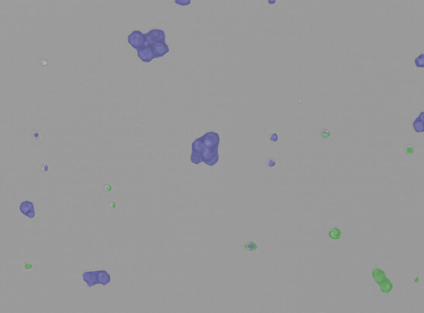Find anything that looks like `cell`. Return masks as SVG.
Returning <instances> with one entry per match:
<instances>
[{"label": "cell", "mask_w": 424, "mask_h": 313, "mask_svg": "<svg viewBox=\"0 0 424 313\" xmlns=\"http://www.w3.org/2000/svg\"><path fill=\"white\" fill-rule=\"evenodd\" d=\"M157 42H166L165 32L161 29H151L145 35V47Z\"/></svg>", "instance_id": "cell-1"}, {"label": "cell", "mask_w": 424, "mask_h": 313, "mask_svg": "<svg viewBox=\"0 0 424 313\" xmlns=\"http://www.w3.org/2000/svg\"><path fill=\"white\" fill-rule=\"evenodd\" d=\"M128 42L136 50L145 47V35L141 31L135 30L128 36Z\"/></svg>", "instance_id": "cell-2"}, {"label": "cell", "mask_w": 424, "mask_h": 313, "mask_svg": "<svg viewBox=\"0 0 424 313\" xmlns=\"http://www.w3.org/2000/svg\"><path fill=\"white\" fill-rule=\"evenodd\" d=\"M201 139H202V142L205 145V147L210 149L218 147L219 142H220L219 135L217 132H213V131L207 132L205 135L201 136Z\"/></svg>", "instance_id": "cell-3"}, {"label": "cell", "mask_w": 424, "mask_h": 313, "mask_svg": "<svg viewBox=\"0 0 424 313\" xmlns=\"http://www.w3.org/2000/svg\"><path fill=\"white\" fill-rule=\"evenodd\" d=\"M137 56L142 61L145 63H150L155 58L151 46H146L137 49Z\"/></svg>", "instance_id": "cell-4"}, {"label": "cell", "mask_w": 424, "mask_h": 313, "mask_svg": "<svg viewBox=\"0 0 424 313\" xmlns=\"http://www.w3.org/2000/svg\"><path fill=\"white\" fill-rule=\"evenodd\" d=\"M153 54L155 56V58H158L163 56H165L166 54L169 52V47L166 42H157L151 45Z\"/></svg>", "instance_id": "cell-5"}, {"label": "cell", "mask_w": 424, "mask_h": 313, "mask_svg": "<svg viewBox=\"0 0 424 313\" xmlns=\"http://www.w3.org/2000/svg\"><path fill=\"white\" fill-rule=\"evenodd\" d=\"M82 278L89 288L93 287L97 283L96 271H87L82 274Z\"/></svg>", "instance_id": "cell-6"}, {"label": "cell", "mask_w": 424, "mask_h": 313, "mask_svg": "<svg viewBox=\"0 0 424 313\" xmlns=\"http://www.w3.org/2000/svg\"><path fill=\"white\" fill-rule=\"evenodd\" d=\"M372 277L375 280V282L378 284V286H381L382 284H384L385 283L389 281V279L386 276L385 273L381 268H376V269L373 270L372 271Z\"/></svg>", "instance_id": "cell-7"}, {"label": "cell", "mask_w": 424, "mask_h": 313, "mask_svg": "<svg viewBox=\"0 0 424 313\" xmlns=\"http://www.w3.org/2000/svg\"><path fill=\"white\" fill-rule=\"evenodd\" d=\"M97 283L103 286L107 285L111 281V276L109 273L106 270H97Z\"/></svg>", "instance_id": "cell-8"}, {"label": "cell", "mask_w": 424, "mask_h": 313, "mask_svg": "<svg viewBox=\"0 0 424 313\" xmlns=\"http://www.w3.org/2000/svg\"><path fill=\"white\" fill-rule=\"evenodd\" d=\"M217 153H218V147H216V148L214 149H210L208 148V147H205V148L203 149L202 152L201 153V160H202V162L206 163L207 161L210 160Z\"/></svg>", "instance_id": "cell-9"}, {"label": "cell", "mask_w": 424, "mask_h": 313, "mask_svg": "<svg viewBox=\"0 0 424 313\" xmlns=\"http://www.w3.org/2000/svg\"><path fill=\"white\" fill-rule=\"evenodd\" d=\"M204 148H205V145H204L203 142H202L201 137L197 138V139H195L194 142H193L192 151L194 153H196V154H200V155H201V153L202 152V151H203V149Z\"/></svg>", "instance_id": "cell-10"}, {"label": "cell", "mask_w": 424, "mask_h": 313, "mask_svg": "<svg viewBox=\"0 0 424 313\" xmlns=\"http://www.w3.org/2000/svg\"><path fill=\"white\" fill-rule=\"evenodd\" d=\"M34 209H35L34 203L32 201H30V200H25V201H23L21 204L19 205V210L25 216H26V214L28 212H30L31 210H34Z\"/></svg>", "instance_id": "cell-11"}, {"label": "cell", "mask_w": 424, "mask_h": 313, "mask_svg": "<svg viewBox=\"0 0 424 313\" xmlns=\"http://www.w3.org/2000/svg\"><path fill=\"white\" fill-rule=\"evenodd\" d=\"M328 237L331 239H333V240H339L341 238V231L339 228L334 227V228H333L332 230L329 231Z\"/></svg>", "instance_id": "cell-12"}, {"label": "cell", "mask_w": 424, "mask_h": 313, "mask_svg": "<svg viewBox=\"0 0 424 313\" xmlns=\"http://www.w3.org/2000/svg\"><path fill=\"white\" fill-rule=\"evenodd\" d=\"M413 128H414V130L417 132V133H422L424 131V122H420L416 118L414 123H413Z\"/></svg>", "instance_id": "cell-13"}, {"label": "cell", "mask_w": 424, "mask_h": 313, "mask_svg": "<svg viewBox=\"0 0 424 313\" xmlns=\"http://www.w3.org/2000/svg\"><path fill=\"white\" fill-rule=\"evenodd\" d=\"M380 287L381 291L383 292V293H385V294H388L390 292L393 290V288H394V285H393V283L390 282V280L388 282H386L384 284H382Z\"/></svg>", "instance_id": "cell-14"}, {"label": "cell", "mask_w": 424, "mask_h": 313, "mask_svg": "<svg viewBox=\"0 0 424 313\" xmlns=\"http://www.w3.org/2000/svg\"><path fill=\"white\" fill-rule=\"evenodd\" d=\"M190 161H191V163L195 164V165H199L201 162H202L201 155L194 152L191 153V155H190Z\"/></svg>", "instance_id": "cell-15"}, {"label": "cell", "mask_w": 424, "mask_h": 313, "mask_svg": "<svg viewBox=\"0 0 424 313\" xmlns=\"http://www.w3.org/2000/svg\"><path fill=\"white\" fill-rule=\"evenodd\" d=\"M244 248L245 250L250 251V252H254V251H256L258 249V244L256 243H254V241H250L248 243L245 244L244 245Z\"/></svg>", "instance_id": "cell-16"}, {"label": "cell", "mask_w": 424, "mask_h": 313, "mask_svg": "<svg viewBox=\"0 0 424 313\" xmlns=\"http://www.w3.org/2000/svg\"><path fill=\"white\" fill-rule=\"evenodd\" d=\"M416 67H419V68H423L424 67V54L423 53H421L420 55L418 56V57L416 58Z\"/></svg>", "instance_id": "cell-17"}, {"label": "cell", "mask_w": 424, "mask_h": 313, "mask_svg": "<svg viewBox=\"0 0 424 313\" xmlns=\"http://www.w3.org/2000/svg\"><path fill=\"white\" fill-rule=\"evenodd\" d=\"M218 160H219V153H217L210 160L207 161L205 164L207 165H209V166H213V165H215L216 164H218Z\"/></svg>", "instance_id": "cell-18"}, {"label": "cell", "mask_w": 424, "mask_h": 313, "mask_svg": "<svg viewBox=\"0 0 424 313\" xmlns=\"http://www.w3.org/2000/svg\"><path fill=\"white\" fill-rule=\"evenodd\" d=\"M331 135V133H330V131L327 129H325L321 131V136L323 137V138H328L329 136Z\"/></svg>", "instance_id": "cell-19"}, {"label": "cell", "mask_w": 424, "mask_h": 313, "mask_svg": "<svg viewBox=\"0 0 424 313\" xmlns=\"http://www.w3.org/2000/svg\"><path fill=\"white\" fill-rule=\"evenodd\" d=\"M190 0H176L175 1V3L178 4H180V5H188V4H190Z\"/></svg>", "instance_id": "cell-20"}, {"label": "cell", "mask_w": 424, "mask_h": 313, "mask_svg": "<svg viewBox=\"0 0 424 313\" xmlns=\"http://www.w3.org/2000/svg\"><path fill=\"white\" fill-rule=\"evenodd\" d=\"M266 164H267L268 167H274L276 165V161L274 160L273 158H269L268 160H267Z\"/></svg>", "instance_id": "cell-21"}, {"label": "cell", "mask_w": 424, "mask_h": 313, "mask_svg": "<svg viewBox=\"0 0 424 313\" xmlns=\"http://www.w3.org/2000/svg\"><path fill=\"white\" fill-rule=\"evenodd\" d=\"M269 139L273 143H276V142L278 141V135H277V134H271L269 135Z\"/></svg>", "instance_id": "cell-22"}, {"label": "cell", "mask_w": 424, "mask_h": 313, "mask_svg": "<svg viewBox=\"0 0 424 313\" xmlns=\"http://www.w3.org/2000/svg\"><path fill=\"white\" fill-rule=\"evenodd\" d=\"M35 214H36L35 213V209H34V210H31L30 212H28L26 214V217L28 218H30V219H34L35 217Z\"/></svg>", "instance_id": "cell-23"}, {"label": "cell", "mask_w": 424, "mask_h": 313, "mask_svg": "<svg viewBox=\"0 0 424 313\" xmlns=\"http://www.w3.org/2000/svg\"><path fill=\"white\" fill-rule=\"evenodd\" d=\"M417 119H418L420 122H424V112H421V113H420V115H419V117L417 118Z\"/></svg>", "instance_id": "cell-24"}, {"label": "cell", "mask_w": 424, "mask_h": 313, "mask_svg": "<svg viewBox=\"0 0 424 313\" xmlns=\"http://www.w3.org/2000/svg\"><path fill=\"white\" fill-rule=\"evenodd\" d=\"M415 151V150L413 147H407V154H413Z\"/></svg>", "instance_id": "cell-25"}, {"label": "cell", "mask_w": 424, "mask_h": 313, "mask_svg": "<svg viewBox=\"0 0 424 313\" xmlns=\"http://www.w3.org/2000/svg\"><path fill=\"white\" fill-rule=\"evenodd\" d=\"M268 2H269V3H270V4H273V3H275V2H276V1H268Z\"/></svg>", "instance_id": "cell-26"}]
</instances>
